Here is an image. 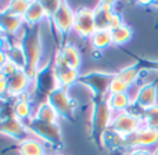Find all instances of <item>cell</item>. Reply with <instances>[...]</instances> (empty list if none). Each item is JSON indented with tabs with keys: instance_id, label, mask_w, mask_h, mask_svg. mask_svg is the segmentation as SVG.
Here are the masks:
<instances>
[{
	"instance_id": "cell-7",
	"label": "cell",
	"mask_w": 158,
	"mask_h": 155,
	"mask_svg": "<svg viewBox=\"0 0 158 155\" xmlns=\"http://www.w3.org/2000/svg\"><path fill=\"white\" fill-rule=\"evenodd\" d=\"M143 126V120L140 115H136L133 112H119V114H114L111 120L110 129L115 133L121 134L123 137H128L137 132Z\"/></svg>"
},
{
	"instance_id": "cell-1",
	"label": "cell",
	"mask_w": 158,
	"mask_h": 155,
	"mask_svg": "<svg viewBox=\"0 0 158 155\" xmlns=\"http://www.w3.org/2000/svg\"><path fill=\"white\" fill-rule=\"evenodd\" d=\"M17 40L19 42L22 50L27 57V67L25 72L33 80L36 72L40 68V57H42V39H40V27H28L22 28L21 33Z\"/></svg>"
},
{
	"instance_id": "cell-5",
	"label": "cell",
	"mask_w": 158,
	"mask_h": 155,
	"mask_svg": "<svg viewBox=\"0 0 158 155\" xmlns=\"http://www.w3.org/2000/svg\"><path fill=\"white\" fill-rule=\"evenodd\" d=\"M112 78H114V74L103 71H92L81 75L78 79V83L87 87L92 92L93 98H103L108 96V87Z\"/></svg>"
},
{
	"instance_id": "cell-18",
	"label": "cell",
	"mask_w": 158,
	"mask_h": 155,
	"mask_svg": "<svg viewBox=\"0 0 158 155\" xmlns=\"http://www.w3.org/2000/svg\"><path fill=\"white\" fill-rule=\"evenodd\" d=\"M32 97L31 93H25V94L19 96L14 100V116L18 118L22 122H27L28 119L33 116L32 111Z\"/></svg>"
},
{
	"instance_id": "cell-27",
	"label": "cell",
	"mask_w": 158,
	"mask_h": 155,
	"mask_svg": "<svg viewBox=\"0 0 158 155\" xmlns=\"http://www.w3.org/2000/svg\"><path fill=\"white\" fill-rule=\"evenodd\" d=\"M31 3H32V0H10L4 10H7L8 13L14 14V15L24 17V14L29 8Z\"/></svg>"
},
{
	"instance_id": "cell-39",
	"label": "cell",
	"mask_w": 158,
	"mask_h": 155,
	"mask_svg": "<svg viewBox=\"0 0 158 155\" xmlns=\"http://www.w3.org/2000/svg\"><path fill=\"white\" fill-rule=\"evenodd\" d=\"M151 67H154V69H158V64H156V63L151 64Z\"/></svg>"
},
{
	"instance_id": "cell-19",
	"label": "cell",
	"mask_w": 158,
	"mask_h": 155,
	"mask_svg": "<svg viewBox=\"0 0 158 155\" xmlns=\"http://www.w3.org/2000/svg\"><path fill=\"white\" fill-rule=\"evenodd\" d=\"M94 22H96V28L97 29H110V22H111L112 17L115 14L114 7L111 6L103 4L98 3L94 8Z\"/></svg>"
},
{
	"instance_id": "cell-8",
	"label": "cell",
	"mask_w": 158,
	"mask_h": 155,
	"mask_svg": "<svg viewBox=\"0 0 158 155\" xmlns=\"http://www.w3.org/2000/svg\"><path fill=\"white\" fill-rule=\"evenodd\" d=\"M74 19H75V11L68 4V0H61L57 11L53 14L50 21H52L57 35L60 38H65L74 29Z\"/></svg>"
},
{
	"instance_id": "cell-20",
	"label": "cell",
	"mask_w": 158,
	"mask_h": 155,
	"mask_svg": "<svg viewBox=\"0 0 158 155\" xmlns=\"http://www.w3.org/2000/svg\"><path fill=\"white\" fill-rule=\"evenodd\" d=\"M17 151L19 153V155H47L44 144L35 137H28V139L18 141Z\"/></svg>"
},
{
	"instance_id": "cell-40",
	"label": "cell",
	"mask_w": 158,
	"mask_h": 155,
	"mask_svg": "<svg viewBox=\"0 0 158 155\" xmlns=\"http://www.w3.org/2000/svg\"><path fill=\"white\" fill-rule=\"evenodd\" d=\"M153 155H158V147H157V148H156V150H154V151H153Z\"/></svg>"
},
{
	"instance_id": "cell-42",
	"label": "cell",
	"mask_w": 158,
	"mask_h": 155,
	"mask_svg": "<svg viewBox=\"0 0 158 155\" xmlns=\"http://www.w3.org/2000/svg\"><path fill=\"white\" fill-rule=\"evenodd\" d=\"M52 155H64V154H58V153H57V154H52Z\"/></svg>"
},
{
	"instance_id": "cell-17",
	"label": "cell",
	"mask_w": 158,
	"mask_h": 155,
	"mask_svg": "<svg viewBox=\"0 0 158 155\" xmlns=\"http://www.w3.org/2000/svg\"><path fill=\"white\" fill-rule=\"evenodd\" d=\"M57 54L63 58V61L69 65L74 69H81L82 67V54L78 50L77 46H74L72 43H63L60 46V49L57 50Z\"/></svg>"
},
{
	"instance_id": "cell-26",
	"label": "cell",
	"mask_w": 158,
	"mask_h": 155,
	"mask_svg": "<svg viewBox=\"0 0 158 155\" xmlns=\"http://www.w3.org/2000/svg\"><path fill=\"white\" fill-rule=\"evenodd\" d=\"M140 71H142V67H140L139 64H135V65L126 67V68L121 69V71L117 72L115 75H117L119 79H122V80L125 82L126 84L132 86V84H133L137 80V78H139Z\"/></svg>"
},
{
	"instance_id": "cell-35",
	"label": "cell",
	"mask_w": 158,
	"mask_h": 155,
	"mask_svg": "<svg viewBox=\"0 0 158 155\" xmlns=\"http://www.w3.org/2000/svg\"><path fill=\"white\" fill-rule=\"evenodd\" d=\"M6 42H7V36L4 35V33L0 31V50H3L4 49V46H6Z\"/></svg>"
},
{
	"instance_id": "cell-32",
	"label": "cell",
	"mask_w": 158,
	"mask_h": 155,
	"mask_svg": "<svg viewBox=\"0 0 158 155\" xmlns=\"http://www.w3.org/2000/svg\"><path fill=\"white\" fill-rule=\"evenodd\" d=\"M123 24H125V22H123V19H122V15H121L119 13H115L111 22H110V31L117 29V28H119L121 25H123Z\"/></svg>"
},
{
	"instance_id": "cell-14",
	"label": "cell",
	"mask_w": 158,
	"mask_h": 155,
	"mask_svg": "<svg viewBox=\"0 0 158 155\" xmlns=\"http://www.w3.org/2000/svg\"><path fill=\"white\" fill-rule=\"evenodd\" d=\"M24 27L25 22L22 17L14 15V14L8 13L7 10H0V31L7 38H18V35L21 33Z\"/></svg>"
},
{
	"instance_id": "cell-6",
	"label": "cell",
	"mask_w": 158,
	"mask_h": 155,
	"mask_svg": "<svg viewBox=\"0 0 158 155\" xmlns=\"http://www.w3.org/2000/svg\"><path fill=\"white\" fill-rule=\"evenodd\" d=\"M47 101L54 107V109L57 111L58 116L61 119H65V120L75 119L77 101L74 98H71V96L68 94V89L57 87L56 90H53L50 93V96L47 97Z\"/></svg>"
},
{
	"instance_id": "cell-24",
	"label": "cell",
	"mask_w": 158,
	"mask_h": 155,
	"mask_svg": "<svg viewBox=\"0 0 158 155\" xmlns=\"http://www.w3.org/2000/svg\"><path fill=\"white\" fill-rule=\"evenodd\" d=\"M90 46L96 51H101V50L107 49L108 46L112 44V36L110 29H97L89 39Z\"/></svg>"
},
{
	"instance_id": "cell-2",
	"label": "cell",
	"mask_w": 158,
	"mask_h": 155,
	"mask_svg": "<svg viewBox=\"0 0 158 155\" xmlns=\"http://www.w3.org/2000/svg\"><path fill=\"white\" fill-rule=\"evenodd\" d=\"M58 87V82L56 78V71H54V64L53 60L46 63L44 65H42L39 68V71L36 72L35 78L32 80V86H31V97H32L33 103H43L47 101V97L50 96V93L53 90H56Z\"/></svg>"
},
{
	"instance_id": "cell-4",
	"label": "cell",
	"mask_w": 158,
	"mask_h": 155,
	"mask_svg": "<svg viewBox=\"0 0 158 155\" xmlns=\"http://www.w3.org/2000/svg\"><path fill=\"white\" fill-rule=\"evenodd\" d=\"M24 123L28 128L29 133L36 136V139L40 140L44 145H50L54 150L63 148V133H61L58 122H44V120H39L32 116Z\"/></svg>"
},
{
	"instance_id": "cell-3",
	"label": "cell",
	"mask_w": 158,
	"mask_h": 155,
	"mask_svg": "<svg viewBox=\"0 0 158 155\" xmlns=\"http://www.w3.org/2000/svg\"><path fill=\"white\" fill-rule=\"evenodd\" d=\"M112 116L114 112L107 103V97L93 98L92 114H90V136L98 145H101L104 133L110 129Z\"/></svg>"
},
{
	"instance_id": "cell-34",
	"label": "cell",
	"mask_w": 158,
	"mask_h": 155,
	"mask_svg": "<svg viewBox=\"0 0 158 155\" xmlns=\"http://www.w3.org/2000/svg\"><path fill=\"white\" fill-rule=\"evenodd\" d=\"M129 155H153V153H150L147 148H132Z\"/></svg>"
},
{
	"instance_id": "cell-10",
	"label": "cell",
	"mask_w": 158,
	"mask_h": 155,
	"mask_svg": "<svg viewBox=\"0 0 158 155\" xmlns=\"http://www.w3.org/2000/svg\"><path fill=\"white\" fill-rule=\"evenodd\" d=\"M53 64H54V71H56V78H57V82H58V87L69 89L72 84L78 83V79L81 76L79 71L67 65L57 53L54 54Z\"/></svg>"
},
{
	"instance_id": "cell-11",
	"label": "cell",
	"mask_w": 158,
	"mask_h": 155,
	"mask_svg": "<svg viewBox=\"0 0 158 155\" xmlns=\"http://www.w3.org/2000/svg\"><path fill=\"white\" fill-rule=\"evenodd\" d=\"M158 143V129L142 126L137 132L126 137V147L128 148H146Z\"/></svg>"
},
{
	"instance_id": "cell-23",
	"label": "cell",
	"mask_w": 158,
	"mask_h": 155,
	"mask_svg": "<svg viewBox=\"0 0 158 155\" xmlns=\"http://www.w3.org/2000/svg\"><path fill=\"white\" fill-rule=\"evenodd\" d=\"M33 118H36L39 120H44V122H54V123L58 122V119H60L57 111L49 101H43V103L36 105L35 111H33Z\"/></svg>"
},
{
	"instance_id": "cell-21",
	"label": "cell",
	"mask_w": 158,
	"mask_h": 155,
	"mask_svg": "<svg viewBox=\"0 0 158 155\" xmlns=\"http://www.w3.org/2000/svg\"><path fill=\"white\" fill-rule=\"evenodd\" d=\"M24 22L28 27H36L42 22V19L47 18L46 11H44L43 6L38 2V0H32L29 8L27 10V13L24 14Z\"/></svg>"
},
{
	"instance_id": "cell-22",
	"label": "cell",
	"mask_w": 158,
	"mask_h": 155,
	"mask_svg": "<svg viewBox=\"0 0 158 155\" xmlns=\"http://www.w3.org/2000/svg\"><path fill=\"white\" fill-rule=\"evenodd\" d=\"M107 103L114 114H119L128 111V108L133 104V100L128 93H117V94L107 96Z\"/></svg>"
},
{
	"instance_id": "cell-16",
	"label": "cell",
	"mask_w": 158,
	"mask_h": 155,
	"mask_svg": "<svg viewBox=\"0 0 158 155\" xmlns=\"http://www.w3.org/2000/svg\"><path fill=\"white\" fill-rule=\"evenodd\" d=\"M133 104L137 105L139 108H142L143 111L157 105V86L156 84L147 83L140 87L136 97L133 100Z\"/></svg>"
},
{
	"instance_id": "cell-33",
	"label": "cell",
	"mask_w": 158,
	"mask_h": 155,
	"mask_svg": "<svg viewBox=\"0 0 158 155\" xmlns=\"http://www.w3.org/2000/svg\"><path fill=\"white\" fill-rule=\"evenodd\" d=\"M7 97V79L0 72V100Z\"/></svg>"
},
{
	"instance_id": "cell-37",
	"label": "cell",
	"mask_w": 158,
	"mask_h": 155,
	"mask_svg": "<svg viewBox=\"0 0 158 155\" xmlns=\"http://www.w3.org/2000/svg\"><path fill=\"white\" fill-rule=\"evenodd\" d=\"M7 61V57H6V53L4 50H0V68L4 65V63Z\"/></svg>"
},
{
	"instance_id": "cell-30",
	"label": "cell",
	"mask_w": 158,
	"mask_h": 155,
	"mask_svg": "<svg viewBox=\"0 0 158 155\" xmlns=\"http://www.w3.org/2000/svg\"><path fill=\"white\" fill-rule=\"evenodd\" d=\"M38 2L43 6L44 11H46L47 18L50 19L53 17V14L57 11V8H58V6H60L61 0H38Z\"/></svg>"
},
{
	"instance_id": "cell-15",
	"label": "cell",
	"mask_w": 158,
	"mask_h": 155,
	"mask_svg": "<svg viewBox=\"0 0 158 155\" xmlns=\"http://www.w3.org/2000/svg\"><path fill=\"white\" fill-rule=\"evenodd\" d=\"M3 50L6 53L7 61L15 64L18 68L25 69V67H27V57H25V53L22 50L19 42L17 40V38L15 39L7 38V42H6V46Z\"/></svg>"
},
{
	"instance_id": "cell-28",
	"label": "cell",
	"mask_w": 158,
	"mask_h": 155,
	"mask_svg": "<svg viewBox=\"0 0 158 155\" xmlns=\"http://www.w3.org/2000/svg\"><path fill=\"white\" fill-rule=\"evenodd\" d=\"M140 116H142V120H143V126L158 129V105L144 109Z\"/></svg>"
},
{
	"instance_id": "cell-12",
	"label": "cell",
	"mask_w": 158,
	"mask_h": 155,
	"mask_svg": "<svg viewBox=\"0 0 158 155\" xmlns=\"http://www.w3.org/2000/svg\"><path fill=\"white\" fill-rule=\"evenodd\" d=\"M0 134L8 136L10 139L15 141H21L28 137H31V133L25 123L19 120L15 116H10L6 119H0Z\"/></svg>"
},
{
	"instance_id": "cell-31",
	"label": "cell",
	"mask_w": 158,
	"mask_h": 155,
	"mask_svg": "<svg viewBox=\"0 0 158 155\" xmlns=\"http://www.w3.org/2000/svg\"><path fill=\"white\" fill-rule=\"evenodd\" d=\"M21 68H18V67L15 65V64H13V63H10V61H6L4 63V65L0 68V72H2V75L4 76L6 79H8V78H11L15 72H18Z\"/></svg>"
},
{
	"instance_id": "cell-36",
	"label": "cell",
	"mask_w": 158,
	"mask_h": 155,
	"mask_svg": "<svg viewBox=\"0 0 158 155\" xmlns=\"http://www.w3.org/2000/svg\"><path fill=\"white\" fill-rule=\"evenodd\" d=\"M135 2L140 6H150V4H154L156 0H135Z\"/></svg>"
},
{
	"instance_id": "cell-29",
	"label": "cell",
	"mask_w": 158,
	"mask_h": 155,
	"mask_svg": "<svg viewBox=\"0 0 158 155\" xmlns=\"http://www.w3.org/2000/svg\"><path fill=\"white\" fill-rule=\"evenodd\" d=\"M129 84H126L122 79H119L117 75L114 74V78L111 79V83L108 87V94H117V93H128Z\"/></svg>"
},
{
	"instance_id": "cell-41",
	"label": "cell",
	"mask_w": 158,
	"mask_h": 155,
	"mask_svg": "<svg viewBox=\"0 0 158 155\" xmlns=\"http://www.w3.org/2000/svg\"><path fill=\"white\" fill-rule=\"evenodd\" d=\"M154 6H157V7H158V0H156V2H154Z\"/></svg>"
},
{
	"instance_id": "cell-9",
	"label": "cell",
	"mask_w": 158,
	"mask_h": 155,
	"mask_svg": "<svg viewBox=\"0 0 158 155\" xmlns=\"http://www.w3.org/2000/svg\"><path fill=\"white\" fill-rule=\"evenodd\" d=\"M75 33L82 39H90L97 31L94 22V11L89 7H81L75 11L74 29Z\"/></svg>"
},
{
	"instance_id": "cell-38",
	"label": "cell",
	"mask_w": 158,
	"mask_h": 155,
	"mask_svg": "<svg viewBox=\"0 0 158 155\" xmlns=\"http://www.w3.org/2000/svg\"><path fill=\"white\" fill-rule=\"evenodd\" d=\"M118 0H100L98 3H103V4H107V6H111V7H114L115 4H117Z\"/></svg>"
},
{
	"instance_id": "cell-25",
	"label": "cell",
	"mask_w": 158,
	"mask_h": 155,
	"mask_svg": "<svg viewBox=\"0 0 158 155\" xmlns=\"http://www.w3.org/2000/svg\"><path fill=\"white\" fill-rule=\"evenodd\" d=\"M132 32L131 27L126 24L121 25L119 28L111 31V36H112V44H117V46H122V44L128 43L129 40L132 39Z\"/></svg>"
},
{
	"instance_id": "cell-13",
	"label": "cell",
	"mask_w": 158,
	"mask_h": 155,
	"mask_svg": "<svg viewBox=\"0 0 158 155\" xmlns=\"http://www.w3.org/2000/svg\"><path fill=\"white\" fill-rule=\"evenodd\" d=\"M31 86H32V79L28 76L25 69H19L7 79V97L17 98L25 93H29Z\"/></svg>"
}]
</instances>
